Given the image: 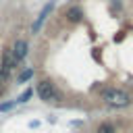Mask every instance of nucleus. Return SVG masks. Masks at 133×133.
Segmentation results:
<instances>
[{
    "label": "nucleus",
    "mask_w": 133,
    "mask_h": 133,
    "mask_svg": "<svg viewBox=\"0 0 133 133\" xmlns=\"http://www.w3.org/2000/svg\"><path fill=\"white\" fill-rule=\"evenodd\" d=\"M102 100L108 104V106H114V108H123L131 102V96L123 89H116V87H110V89H104L102 91Z\"/></svg>",
    "instance_id": "nucleus-1"
},
{
    "label": "nucleus",
    "mask_w": 133,
    "mask_h": 133,
    "mask_svg": "<svg viewBox=\"0 0 133 133\" xmlns=\"http://www.w3.org/2000/svg\"><path fill=\"white\" fill-rule=\"evenodd\" d=\"M35 91H37L39 100H44V102H56V100H60L58 89H56V87H54V83H52V81H48V79H42V81L37 83Z\"/></svg>",
    "instance_id": "nucleus-2"
},
{
    "label": "nucleus",
    "mask_w": 133,
    "mask_h": 133,
    "mask_svg": "<svg viewBox=\"0 0 133 133\" xmlns=\"http://www.w3.org/2000/svg\"><path fill=\"white\" fill-rule=\"evenodd\" d=\"M10 50H12V56L17 58V62H19V60H23V58L27 56V42L19 39V42H17V44H15Z\"/></svg>",
    "instance_id": "nucleus-3"
},
{
    "label": "nucleus",
    "mask_w": 133,
    "mask_h": 133,
    "mask_svg": "<svg viewBox=\"0 0 133 133\" xmlns=\"http://www.w3.org/2000/svg\"><path fill=\"white\" fill-rule=\"evenodd\" d=\"M0 62H2V66H6L8 71L17 66V58L12 56V50H10V48H6V50L2 52V60H0Z\"/></svg>",
    "instance_id": "nucleus-4"
},
{
    "label": "nucleus",
    "mask_w": 133,
    "mask_h": 133,
    "mask_svg": "<svg viewBox=\"0 0 133 133\" xmlns=\"http://www.w3.org/2000/svg\"><path fill=\"white\" fill-rule=\"evenodd\" d=\"M50 10H52V2H48V4L44 6V10L39 12V17H37V21L33 23V27H31V29H33V33H37V29L42 27V23L46 21V17H48V12H50Z\"/></svg>",
    "instance_id": "nucleus-5"
},
{
    "label": "nucleus",
    "mask_w": 133,
    "mask_h": 133,
    "mask_svg": "<svg viewBox=\"0 0 133 133\" xmlns=\"http://www.w3.org/2000/svg\"><path fill=\"white\" fill-rule=\"evenodd\" d=\"M81 17H83V12H81V8H79V6H71V8L66 10V19H69L71 23L81 21Z\"/></svg>",
    "instance_id": "nucleus-6"
},
{
    "label": "nucleus",
    "mask_w": 133,
    "mask_h": 133,
    "mask_svg": "<svg viewBox=\"0 0 133 133\" xmlns=\"http://www.w3.org/2000/svg\"><path fill=\"white\" fill-rule=\"evenodd\" d=\"M96 133H114V127L110 125V123H102L100 127H98V131Z\"/></svg>",
    "instance_id": "nucleus-7"
},
{
    "label": "nucleus",
    "mask_w": 133,
    "mask_h": 133,
    "mask_svg": "<svg viewBox=\"0 0 133 133\" xmlns=\"http://www.w3.org/2000/svg\"><path fill=\"white\" fill-rule=\"evenodd\" d=\"M31 75H33V71H31V69H27V71H23V73L19 75V79H17V81H19V83H25L27 79H31Z\"/></svg>",
    "instance_id": "nucleus-8"
},
{
    "label": "nucleus",
    "mask_w": 133,
    "mask_h": 133,
    "mask_svg": "<svg viewBox=\"0 0 133 133\" xmlns=\"http://www.w3.org/2000/svg\"><path fill=\"white\" fill-rule=\"evenodd\" d=\"M8 75H10V71L6 69V66H2V62H0V81H8Z\"/></svg>",
    "instance_id": "nucleus-9"
},
{
    "label": "nucleus",
    "mask_w": 133,
    "mask_h": 133,
    "mask_svg": "<svg viewBox=\"0 0 133 133\" xmlns=\"http://www.w3.org/2000/svg\"><path fill=\"white\" fill-rule=\"evenodd\" d=\"M31 94H33V91H31V89H25V91H23V94H21V96H19V100H17V102H27V100H29V98H31Z\"/></svg>",
    "instance_id": "nucleus-10"
},
{
    "label": "nucleus",
    "mask_w": 133,
    "mask_h": 133,
    "mask_svg": "<svg viewBox=\"0 0 133 133\" xmlns=\"http://www.w3.org/2000/svg\"><path fill=\"white\" fill-rule=\"evenodd\" d=\"M8 108H12V102H8V104H2V106H0V110H8Z\"/></svg>",
    "instance_id": "nucleus-11"
},
{
    "label": "nucleus",
    "mask_w": 133,
    "mask_h": 133,
    "mask_svg": "<svg viewBox=\"0 0 133 133\" xmlns=\"http://www.w3.org/2000/svg\"><path fill=\"white\" fill-rule=\"evenodd\" d=\"M4 89H6V85H4V81H0V96L4 94Z\"/></svg>",
    "instance_id": "nucleus-12"
}]
</instances>
